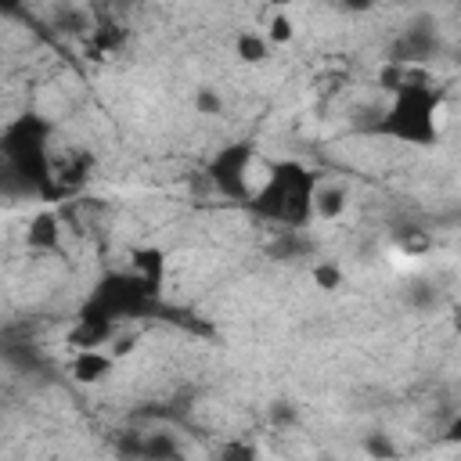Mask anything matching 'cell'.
<instances>
[{
	"label": "cell",
	"mask_w": 461,
	"mask_h": 461,
	"mask_svg": "<svg viewBox=\"0 0 461 461\" xmlns=\"http://www.w3.org/2000/svg\"><path fill=\"white\" fill-rule=\"evenodd\" d=\"M220 454H223V457H256V450H252V447H241V443H227Z\"/></svg>",
	"instance_id": "24"
},
{
	"label": "cell",
	"mask_w": 461,
	"mask_h": 461,
	"mask_svg": "<svg viewBox=\"0 0 461 461\" xmlns=\"http://www.w3.org/2000/svg\"><path fill=\"white\" fill-rule=\"evenodd\" d=\"M122 40H126V32H122L119 25H112V22H97V25H94V32H90V43H94V50H97V54L119 50V47H122Z\"/></svg>",
	"instance_id": "16"
},
{
	"label": "cell",
	"mask_w": 461,
	"mask_h": 461,
	"mask_svg": "<svg viewBox=\"0 0 461 461\" xmlns=\"http://www.w3.org/2000/svg\"><path fill=\"white\" fill-rule=\"evenodd\" d=\"M439 50H443V29H439V22L432 14H414L396 32V40L389 47V61H396V65H425Z\"/></svg>",
	"instance_id": "6"
},
{
	"label": "cell",
	"mask_w": 461,
	"mask_h": 461,
	"mask_svg": "<svg viewBox=\"0 0 461 461\" xmlns=\"http://www.w3.org/2000/svg\"><path fill=\"white\" fill-rule=\"evenodd\" d=\"M407 303L418 306V310H429V306H436V288H432L429 281H418V285H411Z\"/></svg>",
	"instance_id": "19"
},
{
	"label": "cell",
	"mask_w": 461,
	"mask_h": 461,
	"mask_svg": "<svg viewBox=\"0 0 461 461\" xmlns=\"http://www.w3.org/2000/svg\"><path fill=\"white\" fill-rule=\"evenodd\" d=\"M108 4H112V7H119V11H126V7H133L137 0H108Z\"/></svg>",
	"instance_id": "27"
},
{
	"label": "cell",
	"mask_w": 461,
	"mask_h": 461,
	"mask_svg": "<svg viewBox=\"0 0 461 461\" xmlns=\"http://www.w3.org/2000/svg\"><path fill=\"white\" fill-rule=\"evenodd\" d=\"M393 4H411V0H393Z\"/></svg>",
	"instance_id": "29"
},
{
	"label": "cell",
	"mask_w": 461,
	"mask_h": 461,
	"mask_svg": "<svg viewBox=\"0 0 461 461\" xmlns=\"http://www.w3.org/2000/svg\"><path fill=\"white\" fill-rule=\"evenodd\" d=\"M292 32H295V29H292V18H288V14H274V18H270V29H267V40H270V43H288Z\"/></svg>",
	"instance_id": "20"
},
{
	"label": "cell",
	"mask_w": 461,
	"mask_h": 461,
	"mask_svg": "<svg viewBox=\"0 0 461 461\" xmlns=\"http://www.w3.org/2000/svg\"><path fill=\"white\" fill-rule=\"evenodd\" d=\"M133 270H140L144 277H151L155 285H162V277H166V256L158 252V249H137L133 252Z\"/></svg>",
	"instance_id": "15"
},
{
	"label": "cell",
	"mask_w": 461,
	"mask_h": 461,
	"mask_svg": "<svg viewBox=\"0 0 461 461\" xmlns=\"http://www.w3.org/2000/svg\"><path fill=\"white\" fill-rule=\"evenodd\" d=\"M436 115H439V90H432L429 83L407 79L403 86L393 90L389 104L371 122V133L389 137V140H400V144L429 148L439 137Z\"/></svg>",
	"instance_id": "3"
},
{
	"label": "cell",
	"mask_w": 461,
	"mask_h": 461,
	"mask_svg": "<svg viewBox=\"0 0 461 461\" xmlns=\"http://www.w3.org/2000/svg\"><path fill=\"white\" fill-rule=\"evenodd\" d=\"M234 50H238V58H241L245 65H263V61L270 58V40H267V32L245 29V32L234 36Z\"/></svg>",
	"instance_id": "14"
},
{
	"label": "cell",
	"mask_w": 461,
	"mask_h": 461,
	"mask_svg": "<svg viewBox=\"0 0 461 461\" xmlns=\"http://www.w3.org/2000/svg\"><path fill=\"white\" fill-rule=\"evenodd\" d=\"M274 4H277V7H285V4H292V0H274Z\"/></svg>",
	"instance_id": "28"
},
{
	"label": "cell",
	"mask_w": 461,
	"mask_h": 461,
	"mask_svg": "<svg viewBox=\"0 0 461 461\" xmlns=\"http://www.w3.org/2000/svg\"><path fill=\"white\" fill-rule=\"evenodd\" d=\"M270 421H274V425H281V429L295 425V421H299L295 403H292V400H274V403H270Z\"/></svg>",
	"instance_id": "18"
},
{
	"label": "cell",
	"mask_w": 461,
	"mask_h": 461,
	"mask_svg": "<svg viewBox=\"0 0 461 461\" xmlns=\"http://www.w3.org/2000/svg\"><path fill=\"white\" fill-rule=\"evenodd\" d=\"M375 4H378V0H339V7H342L346 14H367Z\"/></svg>",
	"instance_id": "23"
},
{
	"label": "cell",
	"mask_w": 461,
	"mask_h": 461,
	"mask_svg": "<svg viewBox=\"0 0 461 461\" xmlns=\"http://www.w3.org/2000/svg\"><path fill=\"white\" fill-rule=\"evenodd\" d=\"M346 187L339 184H317V194H313V216L317 220H339L346 212Z\"/></svg>",
	"instance_id": "13"
},
{
	"label": "cell",
	"mask_w": 461,
	"mask_h": 461,
	"mask_svg": "<svg viewBox=\"0 0 461 461\" xmlns=\"http://www.w3.org/2000/svg\"><path fill=\"white\" fill-rule=\"evenodd\" d=\"M22 4H25V0H0V11H4V14H14Z\"/></svg>",
	"instance_id": "26"
},
{
	"label": "cell",
	"mask_w": 461,
	"mask_h": 461,
	"mask_svg": "<svg viewBox=\"0 0 461 461\" xmlns=\"http://www.w3.org/2000/svg\"><path fill=\"white\" fill-rule=\"evenodd\" d=\"M317 173L303 166L299 158H281L267 166V180L252 191L249 209L263 223L274 227H310L313 220V194H317Z\"/></svg>",
	"instance_id": "2"
},
{
	"label": "cell",
	"mask_w": 461,
	"mask_h": 461,
	"mask_svg": "<svg viewBox=\"0 0 461 461\" xmlns=\"http://www.w3.org/2000/svg\"><path fill=\"white\" fill-rule=\"evenodd\" d=\"M158 292H162V285H155L151 277H144L133 267L130 270H112L94 285L83 310L97 313L112 324H122V321H133V317H155L158 313Z\"/></svg>",
	"instance_id": "4"
},
{
	"label": "cell",
	"mask_w": 461,
	"mask_h": 461,
	"mask_svg": "<svg viewBox=\"0 0 461 461\" xmlns=\"http://www.w3.org/2000/svg\"><path fill=\"white\" fill-rule=\"evenodd\" d=\"M249 166H252V144L245 140H234V144H223L209 162H205V176L209 184L230 198V202H249L252 191H249Z\"/></svg>",
	"instance_id": "5"
},
{
	"label": "cell",
	"mask_w": 461,
	"mask_h": 461,
	"mask_svg": "<svg viewBox=\"0 0 461 461\" xmlns=\"http://www.w3.org/2000/svg\"><path fill=\"white\" fill-rule=\"evenodd\" d=\"M194 108H198L202 115H220L223 101H220V94H216L212 86H202V90L194 94Z\"/></svg>",
	"instance_id": "21"
},
{
	"label": "cell",
	"mask_w": 461,
	"mask_h": 461,
	"mask_svg": "<svg viewBox=\"0 0 461 461\" xmlns=\"http://www.w3.org/2000/svg\"><path fill=\"white\" fill-rule=\"evenodd\" d=\"M364 450L375 454V457H393V454H396V447H393V439H389L385 432H371V436L364 439Z\"/></svg>",
	"instance_id": "22"
},
{
	"label": "cell",
	"mask_w": 461,
	"mask_h": 461,
	"mask_svg": "<svg viewBox=\"0 0 461 461\" xmlns=\"http://www.w3.org/2000/svg\"><path fill=\"white\" fill-rule=\"evenodd\" d=\"M50 122L36 112L11 119L0 133L4 176L29 194L54 198V155H50Z\"/></svg>",
	"instance_id": "1"
},
{
	"label": "cell",
	"mask_w": 461,
	"mask_h": 461,
	"mask_svg": "<svg viewBox=\"0 0 461 461\" xmlns=\"http://www.w3.org/2000/svg\"><path fill=\"white\" fill-rule=\"evenodd\" d=\"M443 439H447V443H461V411H457V414L450 418V425H447Z\"/></svg>",
	"instance_id": "25"
},
{
	"label": "cell",
	"mask_w": 461,
	"mask_h": 461,
	"mask_svg": "<svg viewBox=\"0 0 461 461\" xmlns=\"http://www.w3.org/2000/svg\"><path fill=\"white\" fill-rule=\"evenodd\" d=\"M50 25H54V32H61V36H90V32H94L90 14H86L83 7H76V4L58 7L54 18H50Z\"/></svg>",
	"instance_id": "12"
},
{
	"label": "cell",
	"mask_w": 461,
	"mask_h": 461,
	"mask_svg": "<svg viewBox=\"0 0 461 461\" xmlns=\"http://www.w3.org/2000/svg\"><path fill=\"white\" fill-rule=\"evenodd\" d=\"M115 450L122 457H148V461H173L184 454L173 432H126L115 443Z\"/></svg>",
	"instance_id": "7"
},
{
	"label": "cell",
	"mask_w": 461,
	"mask_h": 461,
	"mask_svg": "<svg viewBox=\"0 0 461 461\" xmlns=\"http://www.w3.org/2000/svg\"><path fill=\"white\" fill-rule=\"evenodd\" d=\"M310 252H313V238L306 234V227H281L277 238L270 241L274 259H306Z\"/></svg>",
	"instance_id": "9"
},
{
	"label": "cell",
	"mask_w": 461,
	"mask_h": 461,
	"mask_svg": "<svg viewBox=\"0 0 461 461\" xmlns=\"http://www.w3.org/2000/svg\"><path fill=\"white\" fill-rule=\"evenodd\" d=\"M86 169H90V155H83V151L54 158V194L76 191V187L86 180Z\"/></svg>",
	"instance_id": "8"
},
{
	"label": "cell",
	"mask_w": 461,
	"mask_h": 461,
	"mask_svg": "<svg viewBox=\"0 0 461 461\" xmlns=\"http://www.w3.org/2000/svg\"><path fill=\"white\" fill-rule=\"evenodd\" d=\"M58 216L50 212H40L29 220V230H25V245L36 249V252H54L58 249Z\"/></svg>",
	"instance_id": "11"
},
{
	"label": "cell",
	"mask_w": 461,
	"mask_h": 461,
	"mask_svg": "<svg viewBox=\"0 0 461 461\" xmlns=\"http://www.w3.org/2000/svg\"><path fill=\"white\" fill-rule=\"evenodd\" d=\"M112 353H104V349H79L76 353V360H72V378L76 382H83V385H94V382H101L108 371H112Z\"/></svg>",
	"instance_id": "10"
},
{
	"label": "cell",
	"mask_w": 461,
	"mask_h": 461,
	"mask_svg": "<svg viewBox=\"0 0 461 461\" xmlns=\"http://www.w3.org/2000/svg\"><path fill=\"white\" fill-rule=\"evenodd\" d=\"M313 281H317V288L335 292V288L342 285V270H339L335 263H317V267H313Z\"/></svg>",
	"instance_id": "17"
}]
</instances>
